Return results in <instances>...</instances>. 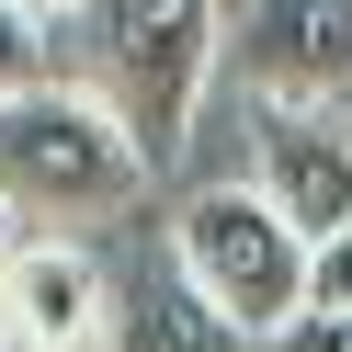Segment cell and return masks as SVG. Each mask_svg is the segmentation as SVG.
Here are the masks:
<instances>
[{"mask_svg":"<svg viewBox=\"0 0 352 352\" xmlns=\"http://www.w3.org/2000/svg\"><path fill=\"white\" fill-rule=\"evenodd\" d=\"M102 352H250V329H239L228 307L170 261V239H160V261H137V284H114V341Z\"/></svg>","mask_w":352,"mask_h":352,"instance_id":"cell-7","label":"cell"},{"mask_svg":"<svg viewBox=\"0 0 352 352\" xmlns=\"http://www.w3.org/2000/svg\"><path fill=\"white\" fill-rule=\"evenodd\" d=\"M170 261H182L250 341H273L284 318L318 307V239H307L261 182H182V205H170Z\"/></svg>","mask_w":352,"mask_h":352,"instance_id":"cell-3","label":"cell"},{"mask_svg":"<svg viewBox=\"0 0 352 352\" xmlns=\"http://www.w3.org/2000/svg\"><path fill=\"white\" fill-rule=\"evenodd\" d=\"M228 69H239V91H273V102H341L352 91V0H239Z\"/></svg>","mask_w":352,"mask_h":352,"instance_id":"cell-6","label":"cell"},{"mask_svg":"<svg viewBox=\"0 0 352 352\" xmlns=\"http://www.w3.org/2000/svg\"><path fill=\"white\" fill-rule=\"evenodd\" d=\"M341 114H352V91H341Z\"/></svg>","mask_w":352,"mask_h":352,"instance_id":"cell-13","label":"cell"},{"mask_svg":"<svg viewBox=\"0 0 352 352\" xmlns=\"http://www.w3.org/2000/svg\"><path fill=\"white\" fill-rule=\"evenodd\" d=\"M80 80L125 114L148 170H182L205 91L228 69V0H80Z\"/></svg>","mask_w":352,"mask_h":352,"instance_id":"cell-1","label":"cell"},{"mask_svg":"<svg viewBox=\"0 0 352 352\" xmlns=\"http://www.w3.org/2000/svg\"><path fill=\"white\" fill-rule=\"evenodd\" d=\"M114 341V273L69 228H34L0 261V352H102Z\"/></svg>","mask_w":352,"mask_h":352,"instance_id":"cell-5","label":"cell"},{"mask_svg":"<svg viewBox=\"0 0 352 352\" xmlns=\"http://www.w3.org/2000/svg\"><path fill=\"white\" fill-rule=\"evenodd\" d=\"M318 307H352V228L318 239Z\"/></svg>","mask_w":352,"mask_h":352,"instance_id":"cell-10","label":"cell"},{"mask_svg":"<svg viewBox=\"0 0 352 352\" xmlns=\"http://www.w3.org/2000/svg\"><path fill=\"white\" fill-rule=\"evenodd\" d=\"M250 352H352V307H307V318H284L273 341H250Z\"/></svg>","mask_w":352,"mask_h":352,"instance_id":"cell-9","label":"cell"},{"mask_svg":"<svg viewBox=\"0 0 352 352\" xmlns=\"http://www.w3.org/2000/svg\"><path fill=\"white\" fill-rule=\"evenodd\" d=\"M34 80H57V12L0 0V91H34Z\"/></svg>","mask_w":352,"mask_h":352,"instance_id":"cell-8","label":"cell"},{"mask_svg":"<svg viewBox=\"0 0 352 352\" xmlns=\"http://www.w3.org/2000/svg\"><path fill=\"white\" fill-rule=\"evenodd\" d=\"M160 182L148 148L125 137V114L91 80H34V91H0V193L23 205V228H91L125 216Z\"/></svg>","mask_w":352,"mask_h":352,"instance_id":"cell-2","label":"cell"},{"mask_svg":"<svg viewBox=\"0 0 352 352\" xmlns=\"http://www.w3.org/2000/svg\"><path fill=\"white\" fill-rule=\"evenodd\" d=\"M34 12H57V23H69V12H80V0H34Z\"/></svg>","mask_w":352,"mask_h":352,"instance_id":"cell-12","label":"cell"},{"mask_svg":"<svg viewBox=\"0 0 352 352\" xmlns=\"http://www.w3.org/2000/svg\"><path fill=\"white\" fill-rule=\"evenodd\" d=\"M23 239H34V228H23V205H12V193H0V261L23 250Z\"/></svg>","mask_w":352,"mask_h":352,"instance_id":"cell-11","label":"cell"},{"mask_svg":"<svg viewBox=\"0 0 352 352\" xmlns=\"http://www.w3.org/2000/svg\"><path fill=\"white\" fill-rule=\"evenodd\" d=\"M239 102H250V182L307 239H341L352 228V114L341 102H273V91H239Z\"/></svg>","mask_w":352,"mask_h":352,"instance_id":"cell-4","label":"cell"}]
</instances>
